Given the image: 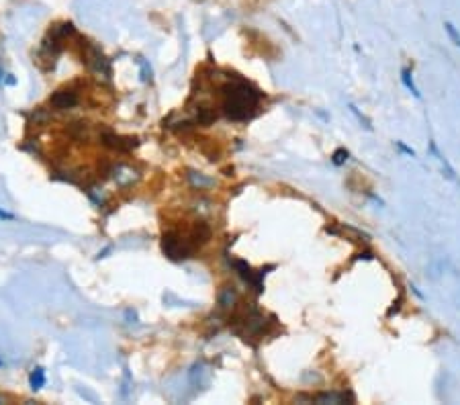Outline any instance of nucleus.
Masks as SVG:
<instances>
[{"instance_id":"nucleus-14","label":"nucleus","mask_w":460,"mask_h":405,"mask_svg":"<svg viewBox=\"0 0 460 405\" xmlns=\"http://www.w3.org/2000/svg\"><path fill=\"white\" fill-rule=\"evenodd\" d=\"M191 180H193L194 187H198V189H205V187H211V185H213V180H211V178H203V176H196L194 172H191Z\"/></svg>"},{"instance_id":"nucleus-3","label":"nucleus","mask_w":460,"mask_h":405,"mask_svg":"<svg viewBox=\"0 0 460 405\" xmlns=\"http://www.w3.org/2000/svg\"><path fill=\"white\" fill-rule=\"evenodd\" d=\"M234 268L240 272V277H242L245 283H250V285L254 286V291H256L258 295L264 291V285H262V279H264V274H266L264 270H260V272H254V270H252V266H250V264L242 263V260H236V263H234Z\"/></svg>"},{"instance_id":"nucleus-7","label":"nucleus","mask_w":460,"mask_h":405,"mask_svg":"<svg viewBox=\"0 0 460 405\" xmlns=\"http://www.w3.org/2000/svg\"><path fill=\"white\" fill-rule=\"evenodd\" d=\"M315 401L317 404H346V401H352V397H348L346 393H323V395H317Z\"/></svg>"},{"instance_id":"nucleus-17","label":"nucleus","mask_w":460,"mask_h":405,"mask_svg":"<svg viewBox=\"0 0 460 405\" xmlns=\"http://www.w3.org/2000/svg\"><path fill=\"white\" fill-rule=\"evenodd\" d=\"M0 366H2V360H0Z\"/></svg>"},{"instance_id":"nucleus-15","label":"nucleus","mask_w":460,"mask_h":405,"mask_svg":"<svg viewBox=\"0 0 460 405\" xmlns=\"http://www.w3.org/2000/svg\"><path fill=\"white\" fill-rule=\"evenodd\" d=\"M397 147H399V150H403V152H405V154H410V156H415V152H413L412 147H407V145H403V143H401V142H397Z\"/></svg>"},{"instance_id":"nucleus-11","label":"nucleus","mask_w":460,"mask_h":405,"mask_svg":"<svg viewBox=\"0 0 460 405\" xmlns=\"http://www.w3.org/2000/svg\"><path fill=\"white\" fill-rule=\"evenodd\" d=\"M31 389L33 391H39L43 385H46V373H43V369H35L33 373H31Z\"/></svg>"},{"instance_id":"nucleus-4","label":"nucleus","mask_w":460,"mask_h":405,"mask_svg":"<svg viewBox=\"0 0 460 405\" xmlns=\"http://www.w3.org/2000/svg\"><path fill=\"white\" fill-rule=\"evenodd\" d=\"M100 142L104 147H111V150H119V152H129L137 145V140L135 138H119L111 131H104L100 135Z\"/></svg>"},{"instance_id":"nucleus-10","label":"nucleus","mask_w":460,"mask_h":405,"mask_svg":"<svg viewBox=\"0 0 460 405\" xmlns=\"http://www.w3.org/2000/svg\"><path fill=\"white\" fill-rule=\"evenodd\" d=\"M401 82L405 84V88H407V91H410V93L415 96V98H421V95H419V88H417V86H415V82H413L412 70H407V68H405V70H401Z\"/></svg>"},{"instance_id":"nucleus-9","label":"nucleus","mask_w":460,"mask_h":405,"mask_svg":"<svg viewBox=\"0 0 460 405\" xmlns=\"http://www.w3.org/2000/svg\"><path fill=\"white\" fill-rule=\"evenodd\" d=\"M215 119H217V113H215L211 107H198V109H196V123H201V125H211Z\"/></svg>"},{"instance_id":"nucleus-6","label":"nucleus","mask_w":460,"mask_h":405,"mask_svg":"<svg viewBox=\"0 0 460 405\" xmlns=\"http://www.w3.org/2000/svg\"><path fill=\"white\" fill-rule=\"evenodd\" d=\"M213 236V232H211V227H209V223H205V221H198V223H194L193 230H191V234H189V238L193 241V246L196 248H201V246H205L209 239Z\"/></svg>"},{"instance_id":"nucleus-12","label":"nucleus","mask_w":460,"mask_h":405,"mask_svg":"<svg viewBox=\"0 0 460 405\" xmlns=\"http://www.w3.org/2000/svg\"><path fill=\"white\" fill-rule=\"evenodd\" d=\"M348 150H344V147H339V150H336L334 152V156H332V160H334V164L336 166H341V164H346L348 162Z\"/></svg>"},{"instance_id":"nucleus-13","label":"nucleus","mask_w":460,"mask_h":405,"mask_svg":"<svg viewBox=\"0 0 460 405\" xmlns=\"http://www.w3.org/2000/svg\"><path fill=\"white\" fill-rule=\"evenodd\" d=\"M444 29H446L448 37H450V39L454 41V46H456V48H460V33L456 31V27H454L452 23H446V25H444Z\"/></svg>"},{"instance_id":"nucleus-16","label":"nucleus","mask_w":460,"mask_h":405,"mask_svg":"<svg viewBox=\"0 0 460 405\" xmlns=\"http://www.w3.org/2000/svg\"><path fill=\"white\" fill-rule=\"evenodd\" d=\"M0 219H8V221H11V219H15V215L6 213V211H0Z\"/></svg>"},{"instance_id":"nucleus-2","label":"nucleus","mask_w":460,"mask_h":405,"mask_svg":"<svg viewBox=\"0 0 460 405\" xmlns=\"http://www.w3.org/2000/svg\"><path fill=\"white\" fill-rule=\"evenodd\" d=\"M162 250L170 260H184L193 256L194 246L191 238L184 239L178 232H166L162 238Z\"/></svg>"},{"instance_id":"nucleus-1","label":"nucleus","mask_w":460,"mask_h":405,"mask_svg":"<svg viewBox=\"0 0 460 405\" xmlns=\"http://www.w3.org/2000/svg\"><path fill=\"white\" fill-rule=\"evenodd\" d=\"M260 93L248 82H231L223 88V113L231 121H248L258 113Z\"/></svg>"},{"instance_id":"nucleus-8","label":"nucleus","mask_w":460,"mask_h":405,"mask_svg":"<svg viewBox=\"0 0 460 405\" xmlns=\"http://www.w3.org/2000/svg\"><path fill=\"white\" fill-rule=\"evenodd\" d=\"M236 299H238V293H236L234 288L225 286L223 293L219 295V305H221V310H229V307H234V305H236Z\"/></svg>"},{"instance_id":"nucleus-5","label":"nucleus","mask_w":460,"mask_h":405,"mask_svg":"<svg viewBox=\"0 0 460 405\" xmlns=\"http://www.w3.org/2000/svg\"><path fill=\"white\" fill-rule=\"evenodd\" d=\"M49 105L58 111H68L78 105V95L74 91H58L49 98Z\"/></svg>"}]
</instances>
